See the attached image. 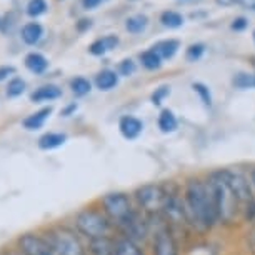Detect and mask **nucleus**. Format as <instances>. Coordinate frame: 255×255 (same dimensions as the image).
<instances>
[{
  "label": "nucleus",
  "instance_id": "obj_2",
  "mask_svg": "<svg viewBox=\"0 0 255 255\" xmlns=\"http://www.w3.org/2000/svg\"><path fill=\"white\" fill-rule=\"evenodd\" d=\"M184 207L187 212V220L197 232L204 234L219 222L217 209L209 182L200 179H190L184 189Z\"/></svg>",
  "mask_w": 255,
  "mask_h": 255
},
{
  "label": "nucleus",
  "instance_id": "obj_26",
  "mask_svg": "<svg viewBox=\"0 0 255 255\" xmlns=\"http://www.w3.org/2000/svg\"><path fill=\"white\" fill-rule=\"evenodd\" d=\"M160 22L168 28H179V27L184 25V17H182L179 12L165 10L160 15Z\"/></svg>",
  "mask_w": 255,
  "mask_h": 255
},
{
  "label": "nucleus",
  "instance_id": "obj_16",
  "mask_svg": "<svg viewBox=\"0 0 255 255\" xmlns=\"http://www.w3.org/2000/svg\"><path fill=\"white\" fill-rule=\"evenodd\" d=\"M23 64H25L27 69L35 75H42L47 69H49V60H47L42 54H38V52H30V54H27Z\"/></svg>",
  "mask_w": 255,
  "mask_h": 255
},
{
  "label": "nucleus",
  "instance_id": "obj_32",
  "mask_svg": "<svg viewBox=\"0 0 255 255\" xmlns=\"http://www.w3.org/2000/svg\"><path fill=\"white\" fill-rule=\"evenodd\" d=\"M168 94H170V89H168V87H160V89H157L155 92L152 94V102L155 104V105H160V104H162V100L165 99Z\"/></svg>",
  "mask_w": 255,
  "mask_h": 255
},
{
  "label": "nucleus",
  "instance_id": "obj_22",
  "mask_svg": "<svg viewBox=\"0 0 255 255\" xmlns=\"http://www.w3.org/2000/svg\"><path fill=\"white\" fill-rule=\"evenodd\" d=\"M140 62L147 70H157L162 67V57L153 49H148L143 54H140Z\"/></svg>",
  "mask_w": 255,
  "mask_h": 255
},
{
  "label": "nucleus",
  "instance_id": "obj_4",
  "mask_svg": "<svg viewBox=\"0 0 255 255\" xmlns=\"http://www.w3.org/2000/svg\"><path fill=\"white\" fill-rule=\"evenodd\" d=\"M170 195H172V190L160 184H145V185L138 187L135 190V194H133L138 209L145 215H148V217L162 215Z\"/></svg>",
  "mask_w": 255,
  "mask_h": 255
},
{
  "label": "nucleus",
  "instance_id": "obj_13",
  "mask_svg": "<svg viewBox=\"0 0 255 255\" xmlns=\"http://www.w3.org/2000/svg\"><path fill=\"white\" fill-rule=\"evenodd\" d=\"M52 114V107H44L40 110H37V112H33L30 115H27L25 119L22 120V125L23 128H27V130H38V128H42L47 122V119L50 117Z\"/></svg>",
  "mask_w": 255,
  "mask_h": 255
},
{
  "label": "nucleus",
  "instance_id": "obj_23",
  "mask_svg": "<svg viewBox=\"0 0 255 255\" xmlns=\"http://www.w3.org/2000/svg\"><path fill=\"white\" fill-rule=\"evenodd\" d=\"M25 89H27L25 80L20 79V77H12V79L8 80V84H7L5 94H7L8 99H17V97H20L23 92H25Z\"/></svg>",
  "mask_w": 255,
  "mask_h": 255
},
{
  "label": "nucleus",
  "instance_id": "obj_42",
  "mask_svg": "<svg viewBox=\"0 0 255 255\" xmlns=\"http://www.w3.org/2000/svg\"><path fill=\"white\" fill-rule=\"evenodd\" d=\"M0 255H10V254H8L7 250H3V252H0Z\"/></svg>",
  "mask_w": 255,
  "mask_h": 255
},
{
  "label": "nucleus",
  "instance_id": "obj_43",
  "mask_svg": "<svg viewBox=\"0 0 255 255\" xmlns=\"http://www.w3.org/2000/svg\"><path fill=\"white\" fill-rule=\"evenodd\" d=\"M0 27H2V18H0Z\"/></svg>",
  "mask_w": 255,
  "mask_h": 255
},
{
  "label": "nucleus",
  "instance_id": "obj_45",
  "mask_svg": "<svg viewBox=\"0 0 255 255\" xmlns=\"http://www.w3.org/2000/svg\"><path fill=\"white\" fill-rule=\"evenodd\" d=\"M254 40H255V32H254Z\"/></svg>",
  "mask_w": 255,
  "mask_h": 255
},
{
  "label": "nucleus",
  "instance_id": "obj_19",
  "mask_svg": "<svg viewBox=\"0 0 255 255\" xmlns=\"http://www.w3.org/2000/svg\"><path fill=\"white\" fill-rule=\"evenodd\" d=\"M179 47H180L179 40H175V38H167V40L157 42V44L153 45L152 49L155 50L157 54L162 57V59H172V57L177 54Z\"/></svg>",
  "mask_w": 255,
  "mask_h": 255
},
{
  "label": "nucleus",
  "instance_id": "obj_27",
  "mask_svg": "<svg viewBox=\"0 0 255 255\" xmlns=\"http://www.w3.org/2000/svg\"><path fill=\"white\" fill-rule=\"evenodd\" d=\"M47 12V2L45 0H28L27 3V15L30 17H40Z\"/></svg>",
  "mask_w": 255,
  "mask_h": 255
},
{
  "label": "nucleus",
  "instance_id": "obj_29",
  "mask_svg": "<svg viewBox=\"0 0 255 255\" xmlns=\"http://www.w3.org/2000/svg\"><path fill=\"white\" fill-rule=\"evenodd\" d=\"M192 89H194V92L199 94V97H200L202 102H204V105L210 107V105H212V94H210L209 87L204 85V84H200V82H195V84L192 85Z\"/></svg>",
  "mask_w": 255,
  "mask_h": 255
},
{
  "label": "nucleus",
  "instance_id": "obj_37",
  "mask_svg": "<svg viewBox=\"0 0 255 255\" xmlns=\"http://www.w3.org/2000/svg\"><path fill=\"white\" fill-rule=\"evenodd\" d=\"M77 110V104H70V105H67V107L62 110V115H64V117H69V115H72Z\"/></svg>",
  "mask_w": 255,
  "mask_h": 255
},
{
  "label": "nucleus",
  "instance_id": "obj_17",
  "mask_svg": "<svg viewBox=\"0 0 255 255\" xmlns=\"http://www.w3.org/2000/svg\"><path fill=\"white\" fill-rule=\"evenodd\" d=\"M44 35V27L37 22H28L22 28V40L27 45H35Z\"/></svg>",
  "mask_w": 255,
  "mask_h": 255
},
{
  "label": "nucleus",
  "instance_id": "obj_21",
  "mask_svg": "<svg viewBox=\"0 0 255 255\" xmlns=\"http://www.w3.org/2000/svg\"><path fill=\"white\" fill-rule=\"evenodd\" d=\"M115 255H145V254H143V250L133 240L119 239L117 244H115Z\"/></svg>",
  "mask_w": 255,
  "mask_h": 255
},
{
  "label": "nucleus",
  "instance_id": "obj_18",
  "mask_svg": "<svg viewBox=\"0 0 255 255\" xmlns=\"http://www.w3.org/2000/svg\"><path fill=\"white\" fill-rule=\"evenodd\" d=\"M117 84H119V74L110 69H105L95 75V85H97V89L104 90V92L112 90Z\"/></svg>",
  "mask_w": 255,
  "mask_h": 255
},
{
  "label": "nucleus",
  "instance_id": "obj_33",
  "mask_svg": "<svg viewBox=\"0 0 255 255\" xmlns=\"http://www.w3.org/2000/svg\"><path fill=\"white\" fill-rule=\"evenodd\" d=\"M13 74H15V67L13 65H2L0 67V82L8 79V77Z\"/></svg>",
  "mask_w": 255,
  "mask_h": 255
},
{
  "label": "nucleus",
  "instance_id": "obj_38",
  "mask_svg": "<svg viewBox=\"0 0 255 255\" xmlns=\"http://www.w3.org/2000/svg\"><path fill=\"white\" fill-rule=\"evenodd\" d=\"M7 252L10 254V255H27V254H23L22 250H20V249H17V247H13V249H8Z\"/></svg>",
  "mask_w": 255,
  "mask_h": 255
},
{
  "label": "nucleus",
  "instance_id": "obj_12",
  "mask_svg": "<svg viewBox=\"0 0 255 255\" xmlns=\"http://www.w3.org/2000/svg\"><path fill=\"white\" fill-rule=\"evenodd\" d=\"M62 97V89L57 87L54 84H49V85H42L38 87L37 90H33L30 94V100L35 104H40V102H52V100H57Z\"/></svg>",
  "mask_w": 255,
  "mask_h": 255
},
{
  "label": "nucleus",
  "instance_id": "obj_14",
  "mask_svg": "<svg viewBox=\"0 0 255 255\" xmlns=\"http://www.w3.org/2000/svg\"><path fill=\"white\" fill-rule=\"evenodd\" d=\"M119 45V37L117 35H107L102 38H97L95 42H92L89 47V52L95 57H102L107 52L114 50Z\"/></svg>",
  "mask_w": 255,
  "mask_h": 255
},
{
  "label": "nucleus",
  "instance_id": "obj_1",
  "mask_svg": "<svg viewBox=\"0 0 255 255\" xmlns=\"http://www.w3.org/2000/svg\"><path fill=\"white\" fill-rule=\"evenodd\" d=\"M207 182L214 195L219 222L235 225L239 220H249L254 212L255 199L244 175L232 170H219L210 174Z\"/></svg>",
  "mask_w": 255,
  "mask_h": 255
},
{
  "label": "nucleus",
  "instance_id": "obj_34",
  "mask_svg": "<svg viewBox=\"0 0 255 255\" xmlns=\"http://www.w3.org/2000/svg\"><path fill=\"white\" fill-rule=\"evenodd\" d=\"M90 27H92V20H89V18H80V20L77 22V30L79 32L89 30Z\"/></svg>",
  "mask_w": 255,
  "mask_h": 255
},
{
  "label": "nucleus",
  "instance_id": "obj_25",
  "mask_svg": "<svg viewBox=\"0 0 255 255\" xmlns=\"http://www.w3.org/2000/svg\"><path fill=\"white\" fill-rule=\"evenodd\" d=\"M70 89L77 97H84L92 90V84L85 77H75V79L70 80Z\"/></svg>",
  "mask_w": 255,
  "mask_h": 255
},
{
  "label": "nucleus",
  "instance_id": "obj_3",
  "mask_svg": "<svg viewBox=\"0 0 255 255\" xmlns=\"http://www.w3.org/2000/svg\"><path fill=\"white\" fill-rule=\"evenodd\" d=\"M112 222L105 215V212L97 207H85L75 215V229L77 232L89 240L107 237L112 230Z\"/></svg>",
  "mask_w": 255,
  "mask_h": 255
},
{
  "label": "nucleus",
  "instance_id": "obj_39",
  "mask_svg": "<svg viewBox=\"0 0 255 255\" xmlns=\"http://www.w3.org/2000/svg\"><path fill=\"white\" fill-rule=\"evenodd\" d=\"M219 5H232V3H237L235 0H215Z\"/></svg>",
  "mask_w": 255,
  "mask_h": 255
},
{
  "label": "nucleus",
  "instance_id": "obj_10",
  "mask_svg": "<svg viewBox=\"0 0 255 255\" xmlns=\"http://www.w3.org/2000/svg\"><path fill=\"white\" fill-rule=\"evenodd\" d=\"M119 130L122 133L124 138H127V140H135L143 130V124H142V120H138L137 117H133V115H124V117L119 120Z\"/></svg>",
  "mask_w": 255,
  "mask_h": 255
},
{
  "label": "nucleus",
  "instance_id": "obj_11",
  "mask_svg": "<svg viewBox=\"0 0 255 255\" xmlns=\"http://www.w3.org/2000/svg\"><path fill=\"white\" fill-rule=\"evenodd\" d=\"M115 244L117 240H114L110 235L107 237H99L89 240V254L90 255H115Z\"/></svg>",
  "mask_w": 255,
  "mask_h": 255
},
{
  "label": "nucleus",
  "instance_id": "obj_40",
  "mask_svg": "<svg viewBox=\"0 0 255 255\" xmlns=\"http://www.w3.org/2000/svg\"><path fill=\"white\" fill-rule=\"evenodd\" d=\"M235 2H237V3H250L252 0H235Z\"/></svg>",
  "mask_w": 255,
  "mask_h": 255
},
{
  "label": "nucleus",
  "instance_id": "obj_46",
  "mask_svg": "<svg viewBox=\"0 0 255 255\" xmlns=\"http://www.w3.org/2000/svg\"><path fill=\"white\" fill-rule=\"evenodd\" d=\"M254 10H255V3H254Z\"/></svg>",
  "mask_w": 255,
  "mask_h": 255
},
{
  "label": "nucleus",
  "instance_id": "obj_7",
  "mask_svg": "<svg viewBox=\"0 0 255 255\" xmlns=\"http://www.w3.org/2000/svg\"><path fill=\"white\" fill-rule=\"evenodd\" d=\"M157 225L153 229V242L152 252L153 255H179V244L174 235V230L167 225L162 215H155Z\"/></svg>",
  "mask_w": 255,
  "mask_h": 255
},
{
  "label": "nucleus",
  "instance_id": "obj_44",
  "mask_svg": "<svg viewBox=\"0 0 255 255\" xmlns=\"http://www.w3.org/2000/svg\"><path fill=\"white\" fill-rule=\"evenodd\" d=\"M252 60H254V65H255V57H254V59H252Z\"/></svg>",
  "mask_w": 255,
  "mask_h": 255
},
{
  "label": "nucleus",
  "instance_id": "obj_9",
  "mask_svg": "<svg viewBox=\"0 0 255 255\" xmlns=\"http://www.w3.org/2000/svg\"><path fill=\"white\" fill-rule=\"evenodd\" d=\"M15 247L27 255H57L55 249L52 247V244L47 240L45 235L35 232H25L18 235Z\"/></svg>",
  "mask_w": 255,
  "mask_h": 255
},
{
  "label": "nucleus",
  "instance_id": "obj_31",
  "mask_svg": "<svg viewBox=\"0 0 255 255\" xmlns=\"http://www.w3.org/2000/svg\"><path fill=\"white\" fill-rule=\"evenodd\" d=\"M133 72H135V62H133L132 59H125V60L120 62V65H119V74L120 75L128 77V75H132Z\"/></svg>",
  "mask_w": 255,
  "mask_h": 255
},
{
  "label": "nucleus",
  "instance_id": "obj_41",
  "mask_svg": "<svg viewBox=\"0 0 255 255\" xmlns=\"http://www.w3.org/2000/svg\"><path fill=\"white\" fill-rule=\"evenodd\" d=\"M250 179H252V182L255 184V168H254V172H252V175H250Z\"/></svg>",
  "mask_w": 255,
  "mask_h": 255
},
{
  "label": "nucleus",
  "instance_id": "obj_8",
  "mask_svg": "<svg viewBox=\"0 0 255 255\" xmlns=\"http://www.w3.org/2000/svg\"><path fill=\"white\" fill-rule=\"evenodd\" d=\"M148 215H145L140 209H135L133 214L125 222L120 225L119 230L124 234V239L133 240V242H140L145 240L147 235L150 234V222H148Z\"/></svg>",
  "mask_w": 255,
  "mask_h": 255
},
{
  "label": "nucleus",
  "instance_id": "obj_24",
  "mask_svg": "<svg viewBox=\"0 0 255 255\" xmlns=\"http://www.w3.org/2000/svg\"><path fill=\"white\" fill-rule=\"evenodd\" d=\"M148 25V18L145 15H133L125 20V28L130 33H142Z\"/></svg>",
  "mask_w": 255,
  "mask_h": 255
},
{
  "label": "nucleus",
  "instance_id": "obj_28",
  "mask_svg": "<svg viewBox=\"0 0 255 255\" xmlns=\"http://www.w3.org/2000/svg\"><path fill=\"white\" fill-rule=\"evenodd\" d=\"M234 85L237 89H255L254 74H237L234 79Z\"/></svg>",
  "mask_w": 255,
  "mask_h": 255
},
{
  "label": "nucleus",
  "instance_id": "obj_15",
  "mask_svg": "<svg viewBox=\"0 0 255 255\" xmlns=\"http://www.w3.org/2000/svg\"><path fill=\"white\" fill-rule=\"evenodd\" d=\"M67 142V135L62 132H47L38 138L37 145L40 150H54V148L62 147Z\"/></svg>",
  "mask_w": 255,
  "mask_h": 255
},
{
  "label": "nucleus",
  "instance_id": "obj_6",
  "mask_svg": "<svg viewBox=\"0 0 255 255\" xmlns=\"http://www.w3.org/2000/svg\"><path fill=\"white\" fill-rule=\"evenodd\" d=\"M100 209L105 212V215L115 227H120L125 220L133 214L132 199L125 192H110L100 199Z\"/></svg>",
  "mask_w": 255,
  "mask_h": 255
},
{
  "label": "nucleus",
  "instance_id": "obj_5",
  "mask_svg": "<svg viewBox=\"0 0 255 255\" xmlns=\"http://www.w3.org/2000/svg\"><path fill=\"white\" fill-rule=\"evenodd\" d=\"M47 240L55 249L57 255H87V249L82 244L79 234L65 225H55L45 232Z\"/></svg>",
  "mask_w": 255,
  "mask_h": 255
},
{
  "label": "nucleus",
  "instance_id": "obj_30",
  "mask_svg": "<svg viewBox=\"0 0 255 255\" xmlns=\"http://www.w3.org/2000/svg\"><path fill=\"white\" fill-rule=\"evenodd\" d=\"M204 52H205V47L202 45V44H194V45H190L189 49H187V60L189 62H197L200 59L202 55H204Z\"/></svg>",
  "mask_w": 255,
  "mask_h": 255
},
{
  "label": "nucleus",
  "instance_id": "obj_36",
  "mask_svg": "<svg viewBox=\"0 0 255 255\" xmlns=\"http://www.w3.org/2000/svg\"><path fill=\"white\" fill-rule=\"evenodd\" d=\"M100 3H102V0H82V5L87 8V10H90V8L99 7Z\"/></svg>",
  "mask_w": 255,
  "mask_h": 255
},
{
  "label": "nucleus",
  "instance_id": "obj_20",
  "mask_svg": "<svg viewBox=\"0 0 255 255\" xmlns=\"http://www.w3.org/2000/svg\"><path fill=\"white\" fill-rule=\"evenodd\" d=\"M158 128H160V132L163 133H170L174 132L177 128V125H179V122H177V117L175 114L172 112V110L168 109H163L160 115H158Z\"/></svg>",
  "mask_w": 255,
  "mask_h": 255
},
{
  "label": "nucleus",
  "instance_id": "obj_35",
  "mask_svg": "<svg viewBox=\"0 0 255 255\" xmlns=\"http://www.w3.org/2000/svg\"><path fill=\"white\" fill-rule=\"evenodd\" d=\"M249 25V22L245 20L244 17H239V18H235V20L232 22V28L234 30H244L245 27Z\"/></svg>",
  "mask_w": 255,
  "mask_h": 255
}]
</instances>
